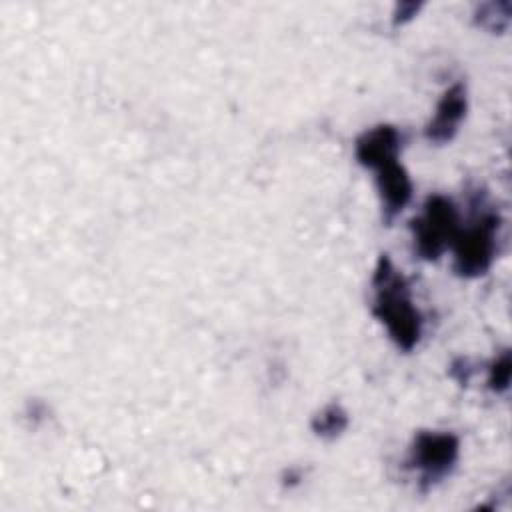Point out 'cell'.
I'll list each match as a JSON object with an SVG mask.
<instances>
[{"instance_id": "cell-1", "label": "cell", "mask_w": 512, "mask_h": 512, "mask_svg": "<svg viewBox=\"0 0 512 512\" xmlns=\"http://www.w3.org/2000/svg\"><path fill=\"white\" fill-rule=\"evenodd\" d=\"M372 316L402 352H412L422 338V316L412 302L410 284L388 254H380L372 272Z\"/></svg>"}, {"instance_id": "cell-2", "label": "cell", "mask_w": 512, "mask_h": 512, "mask_svg": "<svg viewBox=\"0 0 512 512\" xmlns=\"http://www.w3.org/2000/svg\"><path fill=\"white\" fill-rule=\"evenodd\" d=\"M470 206V220L460 226L452 244V268L460 278H478L492 268L498 254V234L502 226L500 214L488 204L484 192H474Z\"/></svg>"}, {"instance_id": "cell-3", "label": "cell", "mask_w": 512, "mask_h": 512, "mask_svg": "<svg viewBox=\"0 0 512 512\" xmlns=\"http://www.w3.org/2000/svg\"><path fill=\"white\" fill-rule=\"evenodd\" d=\"M460 230V214L452 198L444 194H430L422 212L410 220V234L414 252L426 262H436L452 248Z\"/></svg>"}, {"instance_id": "cell-4", "label": "cell", "mask_w": 512, "mask_h": 512, "mask_svg": "<svg viewBox=\"0 0 512 512\" xmlns=\"http://www.w3.org/2000/svg\"><path fill=\"white\" fill-rule=\"evenodd\" d=\"M460 458V438L448 430H418L410 442L406 466L418 472L420 492H430L452 474Z\"/></svg>"}, {"instance_id": "cell-5", "label": "cell", "mask_w": 512, "mask_h": 512, "mask_svg": "<svg viewBox=\"0 0 512 512\" xmlns=\"http://www.w3.org/2000/svg\"><path fill=\"white\" fill-rule=\"evenodd\" d=\"M468 112V90L462 82L448 86L436 102L432 118L424 126V138L434 144H446L454 140L458 128Z\"/></svg>"}, {"instance_id": "cell-6", "label": "cell", "mask_w": 512, "mask_h": 512, "mask_svg": "<svg viewBox=\"0 0 512 512\" xmlns=\"http://www.w3.org/2000/svg\"><path fill=\"white\" fill-rule=\"evenodd\" d=\"M402 144V132L394 124H376L354 140V158L362 168L376 170L390 160H398Z\"/></svg>"}, {"instance_id": "cell-7", "label": "cell", "mask_w": 512, "mask_h": 512, "mask_svg": "<svg viewBox=\"0 0 512 512\" xmlns=\"http://www.w3.org/2000/svg\"><path fill=\"white\" fill-rule=\"evenodd\" d=\"M374 172L382 206V220L390 224L412 200L414 184L410 180L408 170L398 160H390L378 166Z\"/></svg>"}, {"instance_id": "cell-8", "label": "cell", "mask_w": 512, "mask_h": 512, "mask_svg": "<svg viewBox=\"0 0 512 512\" xmlns=\"http://www.w3.org/2000/svg\"><path fill=\"white\" fill-rule=\"evenodd\" d=\"M348 424H350L348 412L344 410V406L340 402H330V404L322 406L310 420L312 432L322 440L340 438L344 434V430L348 428Z\"/></svg>"}, {"instance_id": "cell-9", "label": "cell", "mask_w": 512, "mask_h": 512, "mask_svg": "<svg viewBox=\"0 0 512 512\" xmlns=\"http://www.w3.org/2000/svg\"><path fill=\"white\" fill-rule=\"evenodd\" d=\"M512 20V2L510 0H492L482 2L472 12L474 26L488 30L490 34H504Z\"/></svg>"}, {"instance_id": "cell-10", "label": "cell", "mask_w": 512, "mask_h": 512, "mask_svg": "<svg viewBox=\"0 0 512 512\" xmlns=\"http://www.w3.org/2000/svg\"><path fill=\"white\" fill-rule=\"evenodd\" d=\"M510 376H512V356H510V348H504L488 364V378H486L488 390H492L494 394H504L510 388Z\"/></svg>"}, {"instance_id": "cell-11", "label": "cell", "mask_w": 512, "mask_h": 512, "mask_svg": "<svg viewBox=\"0 0 512 512\" xmlns=\"http://www.w3.org/2000/svg\"><path fill=\"white\" fill-rule=\"evenodd\" d=\"M474 372H476V368H474L472 360L466 358V356L454 358V360L450 362V366H448L450 378H454L460 386H468V382H470V378L474 376Z\"/></svg>"}, {"instance_id": "cell-12", "label": "cell", "mask_w": 512, "mask_h": 512, "mask_svg": "<svg viewBox=\"0 0 512 512\" xmlns=\"http://www.w3.org/2000/svg\"><path fill=\"white\" fill-rule=\"evenodd\" d=\"M424 4L422 2H414V0H404V2H398L394 6V12H392V24L394 26H402L406 22H410L422 8Z\"/></svg>"}, {"instance_id": "cell-13", "label": "cell", "mask_w": 512, "mask_h": 512, "mask_svg": "<svg viewBox=\"0 0 512 512\" xmlns=\"http://www.w3.org/2000/svg\"><path fill=\"white\" fill-rule=\"evenodd\" d=\"M300 480H302V474H300L298 468H288V470H284V474H282V484L288 486V488L296 486Z\"/></svg>"}]
</instances>
